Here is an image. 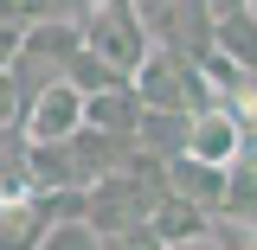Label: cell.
I'll use <instances>...</instances> for the list:
<instances>
[{
  "label": "cell",
  "mask_w": 257,
  "mask_h": 250,
  "mask_svg": "<svg viewBox=\"0 0 257 250\" xmlns=\"http://www.w3.org/2000/svg\"><path fill=\"white\" fill-rule=\"evenodd\" d=\"M135 148H148V154H180L187 148V109H148L142 103V116H135Z\"/></svg>",
  "instance_id": "cell-12"
},
{
  "label": "cell",
  "mask_w": 257,
  "mask_h": 250,
  "mask_svg": "<svg viewBox=\"0 0 257 250\" xmlns=\"http://www.w3.org/2000/svg\"><path fill=\"white\" fill-rule=\"evenodd\" d=\"M52 186H84L77 160H71V135L64 141H32V192H52Z\"/></svg>",
  "instance_id": "cell-13"
},
{
  "label": "cell",
  "mask_w": 257,
  "mask_h": 250,
  "mask_svg": "<svg viewBox=\"0 0 257 250\" xmlns=\"http://www.w3.org/2000/svg\"><path fill=\"white\" fill-rule=\"evenodd\" d=\"M187 154L231 167V160L244 154V122H238L225 103H206V109H193V116H187Z\"/></svg>",
  "instance_id": "cell-6"
},
{
  "label": "cell",
  "mask_w": 257,
  "mask_h": 250,
  "mask_svg": "<svg viewBox=\"0 0 257 250\" xmlns=\"http://www.w3.org/2000/svg\"><path fill=\"white\" fill-rule=\"evenodd\" d=\"M0 122H20V84L7 64H0Z\"/></svg>",
  "instance_id": "cell-15"
},
{
  "label": "cell",
  "mask_w": 257,
  "mask_h": 250,
  "mask_svg": "<svg viewBox=\"0 0 257 250\" xmlns=\"http://www.w3.org/2000/svg\"><path fill=\"white\" fill-rule=\"evenodd\" d=\"M161 173H167V192H180L193 205H206V212H219V192H225V167L219 160H199V154H167L161 160Z\"/></svg>",
  "instance_id": "cell-8"
},
{
  "label": "cell",
  "mask_w": 257,
  "mask_h": 250,
  "mask_svg": "<svg viewBox=\"0 0 257 250\" xmlns=\"http://www.w3.org/2000/svg\"><path fill=\"white\" fill-rule=\"evenodd\" d=\"M128 154H135V135L128 128H96V122L71 128V160H77V180L84 186L103 180V173H116V167H128Z\"/></svg>",
  "instance_id": "cell-5"
},
{
  "label": "cell",
  "mask_w": 257,
  "mask_h": 250,
  "mask_svg": "<svg viewBox=\"0 0 257 250\" xmlns=\"http://www.w3.org/2000/svg\"><path fill=\"white\" fill-rule=\"evenodd\" d=\"M32 250H103V237H96V224L77 212V218H58L45 224L39 237H32Z\"/></svg>",
  "instance_id": "cell-14"
},
{
  "label": "cell",
  "mask_w": 257,
  "mask_h": 250,
  "mask_svg": "<svg viewBox=\"0 0 257 250\" xmlns=\"http://www.w3.org/2000/svg\"><path fill=\"white\" fill-rule=\"evenodd\" d=\"M231 7H251V0H206V13H231Z\"/></svg>",
  "instance_id": "cell-18"
},
{
  "label": "cell",
  "mask_w": 257,
  "mask_h": 250,
  "mask_svg": "<svg viewBox=\"0 0 257 250\" xmlns=\"http://www.w3.org/2000/svg\"><path fill=\"white\" fill-rule=\"evenodd\" d=\"M128 84H135V96L148 103V109H206L212 103V84H206V71H199V58H180L174 45H148L142 52V64L128 71Z\"/></svg>",
  "instance_id": "cell-1"
},
{
  "label": "cell",
  "mask_w": 257,
  "mask_h": 250,
  "mask_svg": "<svg viewBox=\"0 0 257 250\" xmlns=\"http://www.w3.org/2000/svg\"><path fill=\"white\" fill-rule=\"evenodd\" d=\"M20 32H26V26H0V64H13V52H20Z\"/></svg>",
  "instance_id": "cell-17"
},
{
  "label": "cell",
  "mask_w": 257,
  "mask_h": 250,
  "mask_svg": "<svg viewBox=\"0 0 257 250\" xmlns=\"http://www.w3.org/2000/svg\"><path fill=\"white\" fill-rule=\"evenodd\" d=\"M206 231H212V212H206V205H193V199H180V192H161L155 212H148V237H155V250L206 244Z\"/></svg>",
  "instance_id": "cell-7"
},
{
  "label": "cell",
  "mask_w": 257,
  "mask_h": 250,
  "mask_svg": "<svg viewBox=\"0 0 257 250\" xmlns=\"http://www.w3.org/2000/svg\"><path fill=\"white\" fill-rule=\"evenodd\" d=\"M77 32H84V45H90L96 58L116 64V71H135L142 52L155 45V32H148V20H142L135 0H90L77 13Z\"/></svg>",
  "instance_id": "cell-2"
},
{
  "label": "cell",
  "mask_w": 257,
  "mask_h": 250,
  "mask_svg": "<svg viewBox=\"0 0 257 250\" xmlns=\"http://www.w3.org/2000/svg\"><path fill=\"white\" fill-rule=\"evenodd\" d=\"M212 52L238 58L244 71H257V13L251 7H231V13H212Z\"/></svg>",
  "instance_id": "cell-10"
},
{
  "label": "cell",
  "mask_w": 257,
  "mask_h": 250,
  "mask_svg": "<svg viewBox=\"0 0 257 250\" xmlns=\"http://www.w3.org/2000/svg\"><path fill=\"white\" fill-rule=\"evenodd\" d=\"M148 32L161 45H174L180 58H206L212 52V13H206V0H155Z\"/></svg>",
  "instance_id": "cell-4"
},
{
  "label": "cell",
  "mask_w": 257,
  "mask_h": 250,
  "mask_svg": "<svg viewBox=\"0 0 257 250\" xmlns=\"http://www.w3.org/2000/svg\"><path fill=\"white\" fill-rule=\"evenodd\" d=\"M32 199V141L20 122H0V205Z\"/></svg>",
  "instance_id": "cell-9"
},
{
  "label": "cell",
  "mask_w": 257,
  "mask_h": 250,
  "mask_svg": "<svg viewBox=\"0 0 257 250\" xmlns=\"http://www.w3.org/2000/svg\"><path fill=\"white\" fill-rule=\"evenodd\" d=\"M77 122H84V90H77L71 77H52V84H39V90L20 103L26 141H64Z\"/></svg>",
  "instance_id": "cell-3"
},
{
  "label": "cell",
  "mask_w": 257,
  "mask_h": 250,
  "mask_svg": "<svg viewBox=\"0 0 257 250\" xmlns=\"http://www.w3.org/2000/svg\"><path fill=\"white\" fill-rule=\"evenodd\" d=\"M135 116H142V96H135L128 77L84 96V122H96V128H128V135H135Z\"/></svg>",
  "instance_id": "cell-11"
},
{
  "label": "cell",
  "mask_w": 257,
  "mask_h": 250,
  "mask_svg": "<svg viewBox=\"0 0 257 250\" xmlns=\"http://www.w3.org/2000/svg\"><path fill=\"white\" fill-rule=\"evenodd\" d=\"M39 20V0H0V26H32Z\"/></svg>",
  "instance_id": "cell-16"
}]
</instances>
